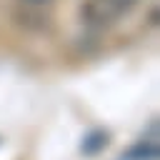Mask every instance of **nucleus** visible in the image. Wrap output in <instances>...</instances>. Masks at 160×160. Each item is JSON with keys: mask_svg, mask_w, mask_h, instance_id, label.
Listing matches in <instances>:
<instances>
[{"mask_svg": "<svg viewBox=\"0 0 160 160\" xmlns=\"http://www.w3.org/2000/svg\"><path fill=\"white\" fill-rule=\"evenodd\" d=\"M140 0H85L80 18L88 28L105 30L118 25L122 18H128Z\"/></svg>", "mask_w": 160, "mask_h": 160, "instance_id": "nucleus-1", "label": "nucleus"}, {"mask_svg": "<svg viewBox=\"0 0 160 160\" xmlns=\"http://www.w3.org/2000/svg\"><path fill=\"white\" fill-rule=\"evenodd\" d=\"M32 2H45V0H32Z\"/></svg>", "mask_w": 160, "mask_h": 160, "instance_id": "nucleus-2", "label": "nucleus"}]
</instances>
